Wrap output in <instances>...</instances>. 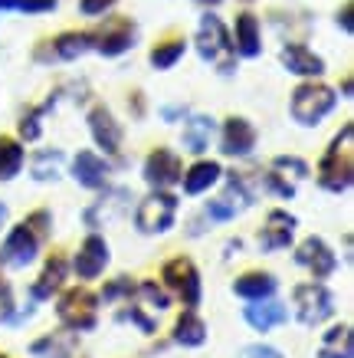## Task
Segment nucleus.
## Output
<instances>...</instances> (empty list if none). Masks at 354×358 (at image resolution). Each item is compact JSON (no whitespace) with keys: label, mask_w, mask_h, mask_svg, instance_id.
I'll use <instances>...</instances> for the list:
<instances>
[{"label":"nucleus","mask_w":354,"mask_h":358,"mask_svg":"<svg viewBox=\"0 0 354 358\" xmlns=\"http://www.w3.org/2000/svg\"><path fill=\"white\" fill-rule=\"evenodd\" d=\"M351 174H354V164H351V125L341 129V138L332 141V148L325 152L322 164H318V185L325 191H334L341 194L351 187Z\"/></svg>","instance_id":"nucleus-1"},{"label":"nucleus","mask_w":354,"mask_h":358,"mask_svg":"<svg viewBox=\"0 0 354 358\" xmlns=\"http://www.w3.org/2000/svg\"><path fill=\"white\" fill-rule=\"evenodd\" d=\"M338 106V92L332 86H322V83H302L295 92H292L289 112L299 125H318L325 115H332V109Z\"/></svg>","instance_id":"nucleus-2"},{"label":"nucleus","mask_w":354,"mask_h":358,"mask_svg":"<svg viewBox=\"0 0 354 358\" xmlns=\"http://www.w3.org/2000/svg\"><path fill=\"white\" fill-rule=\"evenodd\" d=\"M56 315L66 329L73 332H89L98 322V296L89 289H66L56 303Z\"/></svg>","instance_id":"nucleus-3"},{"label":"nucleus","mask_w":354,"mask_h":358,"mask_svg":"<svg viewBox=\"0 0 354 358\" xmlns=\"http://www.w3.org/2000/svg\"><path fill=\"white\" fill-rule=\"evenodd\" d=\"M177 220V197L168 194V191H151L145 201L138 204V214H135V224H138L141 234H168Z\"/></svg>","instance_id":"nucleus-4"},{"label":"nucleus","mask_w":354,"mask_h":358,"mask_svg":"<svg viewBox=\"0 0 354 358\" xmlns=\"http://www.w3.org/2000/svg\"><path fill=\"white\" fill-rule=\"evenodd\" d=\"M295 315L305 329L322 326L325 319L334 313V296L332 289H325L322 282H302L295 286Z\"/></svg>","instance_id":"nucleus-5"},{"label":"nucleus","mask_w":354,"mask_h":358,"mask_svg":"<svg viewBox=\"0 0 354 358\" xmlns=\"http://www.w3.org/2000/svg\"><path fill=\"white\" fill-rule=\"evenodd\" d=\"M161 276H164V286L181 296V303L187 306V309H197V306H200V273H197L191 257H174V260H168L161 266Z\"/></svg>","instance_id":"nucleus-6"},{"label":"nucleus","mask_w":354,"mask_h":358,"mask_svg":"<svg viewBox=\"0 0 354 358\" xmlns=\"http://www.w3.org/2000/svg\"><path fill=\"white\" fill-rule=\"evenodd\" d=\"M40 253V234L30 227V224H20L13 227L0 247V260L10 263V266H30Z\"/></svg>","instance_id":"nucleus-7"},{"label":"nucleus","mask_w":354,"mask_h":358,"mask_svg":"<svg viewBox=\"0 0 354 358\" xmlns=\"http://www.w3.org/2000/svg\"><path fill=\"white\" fill-rule=\"evenodd\" d=\"M108 260H112V253H108L105 237L92 234V237L82 240V247L75 250L73 270H75V276H79V280H98V276L105 273Z\"/></svg>","instance_id":"nucleus-8"},{"label":"nucleus","mask_w":354,"mask_h":358,"mask_svg":"<svg viewBox=\"0 0 354 358\" xmlns=\"http://www.w3.org/2000/svg\"><path fill=\"white\" fill-rule=\"evenodd\" d=\"M253 204V191L246 187V181L239 174H230V187L223 197H214L207 204V217L210 220H233L239 210H246Z\"/></svg>","instance_id":"nucleus-9"},{"label":"nucleus","mask_w":354,"mask_h":358,"mask_svg":"<svg viewBox=\"0 0 354 358\" xmlns=\"http://www.w3.org/2000/svg\"><path fill=\"white\" fill-rule=\"evenodd\" d=\"M181 158L171 152V148H154V152L148 155V162H145V181H148L151 187H171L181 181Z\"/></svg>","instance_id":"nucleus-10"},{"label":"nucleus","mask_w":354,"mask_h":358,"mask_svg":"<svg viewBox=\"0 0 354 358\" xmlns=\"http://www.w3.org/2000/svg\"><path fill=\"white\" fill-rule=\"evenodd\" d=\"M295 260H299L305 270H311V276H318V280H325V276H332V273L338 270V257H334V250L328 247L322 237L305 240V243L295 250Z\"/></svg>","instance_id":"nucleus-11"},{"label":"nucleus","mask_w":354,"mask_h":358,"mask_svg":"<svg viewBox=\"0 0 354 358\" xmlns=\"http://www.w3.org/2000/svg\"><path fill=\"white\" fill-rule=\"evenodd\" d=\"M197 50H200L204 59H216L220 53H230V50H233V40H230V33H226V27L220 23L216 13H204L200 33H197Z\"/></svg>","instance_id":"nucleus-12"},{"label":"nucleus","mask_w":354,"mask_h":358,"mask_svg":"<svg viewBox=\"0 0 354 358\" xmlns=\"http://www.w3.org/2000/svg\"><path fill=\"white\" fill-rule=\"evenodd\" d=\"M295 224H299V220L292 217V214H286V210H269L266 224H263V230H259V247L266 250V253H272V250H286L292 243Z\"/></svg>","instance_id":"nucleus-13"},{"label":"nucleus","mask_w":354,"mask_h":358,"mask_svg":"<svg viewBox=\"0 0 354 358\" xmlns=\"http://www.w3.org/2000/svg\"><path fill=\"white\" fill-rule=\"evenodd\" d=\"M220 148H223V155H230V158H246V155L256 148V129H253L243 115L226 119Z\"/></svg>","instance_id":"nucleus-14"},{"label":"nucleus","mask_w":354,"mask_h":358,"mask_svg":"<svg viewBox=\"0 0 354 358\" xmlns=\"http://www.w3.org/2000/svg\"><path fill=\"white\" fill-rule=\"evenodd\" d=\"M89 131H92L96 145L105 155H115L121 148V125H118L115 115L105 106H96V109L89 112Z\"/></svg>","instance_id":"nucleus-15"},{"label":"nucleus","mask_w":354,"mask_h":358,"mask_svg":"<svg viewBox=\"0 0 354 358\" xmlns=\"http://www.w3.org/2000/svg\"><path fill=\"white\" fill-rule=\"evenodd\" d=\"M243 319H246L256 332H272L276 326H282V322L289 319V309L269 296V299H253V303H246Z\"/></svg>","instance_id":"nucleus-16"},{"label":"nucleus","mask_w":354,"mask_h":358,"mask_svg":"<svg viewBox=\"0 0 354 358\" xmlns=\"http://www.w3.org/2000/svg\"><path fill=\"white\" fill-rule=\"evenodd\" d=\"M282 66L289 69L292 76H305V79L322 76V73H325L322 56H315L309 46H302V43L282 46Z\"/></svg>","instance_id":"nucleus-17"},{"label":"nucleus","mask_w":354,"mask_h":358,"mask_svg":"<svg viewBox=\"0 0 354 358\" xmlns=\"http://www.w3.org/2000/svg\"><path fill=\"white\" fill-rule=\"evenodd\" d=\"M73 178L82 187L96 191V187L105 185L108 164L102 162V155H96V152H75V158H73Z\"/></svg>","instance_id":"nucleus-18"},{"label":"nucleus","mask_w":354,"mask_h":358,"mask_svg":"<svg viewBox=\"0 0 354 358\" xmlns=\"http://www.w3.org/2000/svg\"><path fill=\"white\" fill-rule=\"evenodd\" d=\"M66 276H69V263L63 260V257H50L43 266V273H40V280L33 282L30 296L36 299V303H43V299H50V296H56L59 289H63Z\"/></svg>","instance_id":"nucleus-19"},{"label":"nucleus","mask_w":354,"mask_h":358,"mask_svg":"<svg viewBox=\"0 0 354 358\" xmlns=\"http://www.w3.org/2000/svg\"><path fill=\"white\" fill-rule=\"evenodd\" d=\"M30 355L36 358H73L75 355V332L73 329H59L50 336L36 338L30 345Z\"/></svg>","instance_id":"nucleus-20"},{"label":"nucleus","mask_w":354,"mask_h":358,"mask_svg":"<svg viewBox=\"0 0 354 358\" xmlns=\"http://www.w3.org/2000/svg\"><path fill=\"white\" fill-rule=\"evenodd\" d=\"M276 286H279V282H276L272 273L253 270V273H243V276L233 282V293L239 296V299L253 303V299H269V296L276 293Z\"/></svg>","instance_id":"nucleus-21"},{"label":"nucleus","mask_w":354,"mask_h":358,"mask_svg":"<svg viewBox=\"0 0 354 358\" xmlns=\"http://www.w3.org/2000/svg\"><path fill=\"white\" fill-rule=\"evenodd\" d=\"M236 50H239V56H246V59H253V56L263 53L259 20L253 17V13H239V17H236Z\"/></svg>","instance_id":"nucleus-22"},{"label":"nucleus","mask_w":354,"mask_h":358,"mask_svg":"<svg viewBox=\"0 0 354 358\" xmlns=\"http://www.w3.org/2000/svg\"><path fill=\"white\" fill-rule=\"evenodd\" d=\"M174 342H177V345H184V348L204 345V342H207V322L193 313V309H187V313L177 319V326H174Z\"/></svg>","instance_id":"nucleus-23"},{"label":"nucleus","mask_w":354,"mask_h":358,"mask_svg":"<svg viewBox=\"0 0 354 358\" xmlns=\"http://www.w3.org/2000/svg\"><path fill=\"white\" fill-rule=\"evenodd\" d=\"M220 174H223V168L216 162H197L191 171H184V191L191 197L204 194L207 187H214L216 181H220Z\"/></svg>","instance_id":"nucleus-24"},{"label":"nucleus","mask_w":354,"mask_h":358,"mask_svg":"<svg viewBox=\"0 0 354 358\" xmlns=\"http://www.w3.org/2000/svg\"><path fill=\"white\" fill-rule=\"evenodd\" d=\"M214 129L216 125L210 115H191V119H187V129H184V148L193 155H204L207 145H210Z\"/></svg>","instance_id":"nucleus-25"},{"label":"nucleus","mask_w":354,"mask_h":358,"mask_svg":"<svg viewBox=\"0 0 354 358\" xmlns=\"http://www.w3.org/2000/svg\"><path fill=\"white\" fill-rule=\"evenodd\" d=\"M318 358H354L351 326H334L332 332L325 336L322 348H318Z\"/></svg>","instance_id":"nucleus-26"},{"label":"nucleus","mask_w":354,"mask_h":358,"mask_svg":"<svg viewBox=\"0 0 354 358\" xmlns=\"http://www.w3.org/2000/svg\"><path fill=\"white\" fill-rule=\"evenodd\" d=\"M92 46H96V36H92V33H63V36H56L53 50L59 59H79V56H86Z\"/></svg>","instance_id":"nucleus-27"},{"label":"nucleus","mask_w":354,"mask_h":358,"mask_svg":"<svg viewBox=\"0 0 354 358\" xmlns=\"http://www.w3.org/2000/svg\"><path fill=\"white\" fill-rule=\"evenodd\" d=\"M23 168V145L0 135V181H13Z\"/></svg>","instance_id":"nucleus-28"},{"label":"nucleus","mask_w":354,"mask_h":358,"mask_svg":"<svg viewBox=\"0 0 354 358\" xmlns=\"http://www.w3.org/2000/svg\"><path fill=\"white\" fill-rule=\"evenodd\" d=\"M96 46L102 56H118L135 46V33H131V27H115V30H105L102 36H96Z\"/></svg>","instance_id":"nucleus-29"},{"label":"nucleus","mask_w":354,"mask_h":358,"mask_svg":"<svg viewBox=\"0 0 354 358\" xmlns=\"http://www.w3.org/2000/svg\"><path fill=\"white\" fill-rule=\"evenodd\" d=\"M184 50H187V43L177 40V36H174V40H164V43H158L151 50V66H154V69H171L174 63H181Z\"/></svg>","instance_id":"nucleus-30"},{"label":"nucleus","mask_w":354,"mask_h":358,"mask_svg":"<svg viewBox=\"0 0 354 358\" xmlns=\"http://www.w3.org/2000/svg\"><path fill=\"white\" fill-rule=\"evenodd\" d=\"M59 162H63V152L36 155V162H33V178H36V181H56V178H59Z\"/></svg>","instance_id":"nucleus-31"},{"label":"nucleus","mask_w":354,"mask_h":358,"mask_svg":"<svg viewBox=\"0 0 354 358\" xmlns=\"http://www.w3.org/2000/svg\"><path fill=\"white\" fill-rule=\"evenodd\" d=\"M56 0H0V10H23V13H46L53 10Z\"/></svg>","instance_id":"nucleus-32"},{"label":"nucleus","mask_w":354,"mask_h":358,"mask_svg":"<svg viewBox=\"0 0 354 358\" xmlns=\"http://www.w3.org/2000/svg\"><path fill=\"white\" fill-rule=\"evenodd\" d=\"M131 293H135V282H131L128 276H121V280H112L105 289H102L98 303H115L118 296H131Z\"/></svg>","instance_id":"nucleus-33"},{"label":"nucleus","mask_w":354,"mask_h":358,"mask_svg":"<svg viewBox=\"0 0 354 358\" xmlns=\"http://www.w3.org/2000/svg\"><path fill=\"white\" fill-rule=\"evenodd\" d=\"M135 289H138L141 296H145V299H148L151 306H154V309H168V306H171V299H168V293H164L161 286H154V282H141V286H135Z\"/></svg>","instance_id":"nucleus-34"},{"label":"nucleus","mask_w":354,"mask_h":358,"mask_svg":"<svg viewBox=\"0 0 354 358\" xmlns=\"http://www.w3.org/2000/svg\"><path fill=\"white\" fill-rule=\"evenodd\" d=\"M46 109H33V112H27L20 119V135H23V141H36L40 138V115H43Z\"/></svg>","instance_id":"nucleus-35"},{"label":"nucleus","mask_w":354,"mask_h":358,"mask_svg":"<svg viewBox=\"0 0 354 358\" xmlns=\"http://www.w3.org/2000/svg\"><path fill=\"white\" fill-rule=\"evenodd\" d=\"M266 187L272 191V194L286 197V201H289V197H295V187H292V181H286L279 171H269L266 174Z\"/></svg>","instance_id":"nucleus-36"},{"label":"nucleus","mask_w":354,"mask_h":358,"mask_svg":"<svg viewBox=\"0 0 354 358\" xmlns=\"http://www.w3.org/2000/svg\"><path fill=\"white\" fill-rule=\"evenodd\" d=\"M272 168H276V171H292L295 174V178H305V174H309V164L302 162V158H276V162H272Z\"/></svg>","instance_id":"nucleus-37"},{"label":"nucleus","mask_w":354,"mask_h":358,"mask_svg":"<svg viewBox=\"0 0 354 358\" xmlns=\"http://www.w3.org/2000/svg\"><path fill=\"white\" fill-rule=\"evenodd\" d=\"M27 224L43 237V234H50V227H53V214H50V210H33L30 217H27Z\"/></svg>","instance_id":"nucleus-38"},{"label":"nucleus","mask_w":354,"mask_h":358,"mask_svg":"<svg viewBox=\"0 0 354 358\" xmlns=\"http://www.w3.org/2000/svg\"><path fill=\"white\" fill-rule=\"evenodd\" d=\"M112 3L115 0H79V10L86 17H102L105 10H112Z\"/></svg>","instance_id":"nucleus-39"},{"label":"nucleus","mask_w":354,"mask_h":358,"mask_svg":"<svg viewBox=\"0 0 354 358\" xmlns=\"http://www.w3.org/2000/svg\"><path fill=\"white\" fill-rule=\"evenodd\" d=\"M239 358H282V352L272 345H246L239 352Z\"/></svg>","instance_id":"nucleus-40"},{"label":"nucleus","mask_w":354,"mask_h":358,"mask_svg":"<svg viewBox=\"0 0 354 358\" xmlns=\"http://www.w3.org/2000/svg\"><path fill=\"white\" fill-rule=\"evenodd\" d=\"M118 319H131V322H138V326H141V332H145V336H151V332L158 329V326H154V322H151V319H148V315H141V309H135V306H131L128 313H121V315H118Z\"/></svg>","instance_id":"nucleus-41"},{"label":"nucleus","mask_w":354,"mask_h":358,"mask_svg":"<svg viewBox=\"0 0 354 358\" xmlns=\"http://www.w3.org/2000/svg\"><path fill=\"white\" fill-rule=\"evenodd\" d=\"M338 20H341V30H344V33H351V3H344V7H341Z\"/></svg>","instance_id":"nucleus-42"},{"label":"nucleus","mask_w":354,"mask_h":358,"mask_svg":"<svg viewBox=\"0 0 354 358\" xmlns=\"http://www.w3.org/2000/svg\"><path fill=\"white\" fill-rule=\"evenodd\" d=\"M7 224V204H0V227Z\"/></svg>","instance_id":"nucleus-43"},{"label":"nucleus","mask_w":354,"mask_h":358,"mask_svg":"<svg viewBox=\"0 0 354 358\" xmlns=\"http://www.w3.org/2000/svg\"><path fill=\"white\" fill-rule=\"evenodd\" d=\"M200 3H210V7H216V3H220V0H200Z\"/></svg>","instance_id":"nucleus-44"},{"label":"nucleus","mask_w":354,"mask_h":358,"mask_svg":"<svg viewBox=\"0 0 354 358\" xmlns=\"http://www.w3.org/2000/svg\"><path fill=\"white\" fill-rule=\"evenodd\" d=\"M0 358H7V355H0Z\"/></svg>","instance_id":"nucleus-45"}]
</instances>
